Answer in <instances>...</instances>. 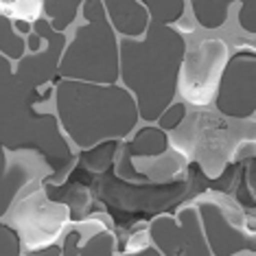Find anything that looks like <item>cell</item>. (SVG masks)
Segmentation results:
<instances>
[{"instance_id": "cell-1", "label": "cell", "mask_w": 256, "mask_h": 256, "mask_svg": "<svg viewBox=\"0 0 256 256\" xmlns=\"http://www.w3.org/2000/svg\"><path fill=\"white\" fill-rule=\"evenodd\" d=\"M226 44L219 40L202 42L197 50H190L186 62V84L184 94L190 103H208L214 86V77L224 68Z\"/></svg>"}, {"instance_id": "cell-2", "label": "cell", "mask_w": 256, "mask_h": 256, "mask_svg": "<svg viewBox=\"0 0 256 256\" xmlns=\"http://www.w3.org/2000/svg\"><path fill=\"white\" fill-rule=\"evenodd\" d=\"M16 26H18V28H20V31H22V33H26V31H28V28H31V26H28V24H26V22H16Z\"/></svg>"}]
</instances>
